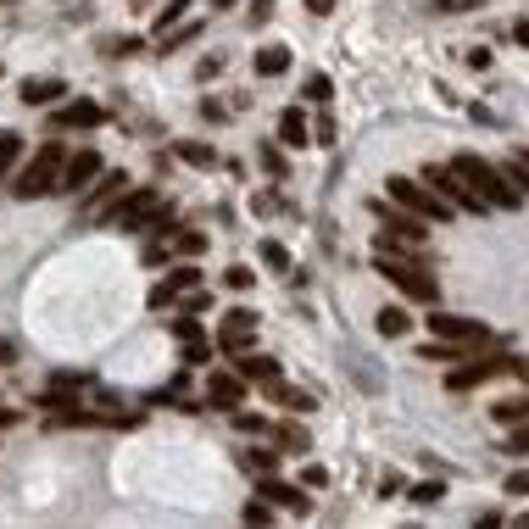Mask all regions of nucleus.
<instances>
[{
    "label": "nucleus",
    "instance_id": "obj_35",
    "mask_svg": "<svg viewBox=\"0 0 529 529\" xmlns=\"http://www.w3.org/2000/svg\"><path fill=\"white\" fill-rule=\"evenodd\" d=\"M279 446H290V452H307L312 440H307V429H295V423H285V429H279Z\"/></svg>",
    "mask_w": 529,
    "mask_h": 529
},
{
    "label": "nucleus",
    "instance_id": "obj_27",
    "mask_svg": "<svg viewBox=\"0 0 529 529\" xmlns=\"http://www.w3.org/2000/svg\"><path fill=\"white\" fill-rule=\"evenodd\" d=\"M179 156L189 167H218V151H212V145H196V140H179Z\"/></svg>",
    "mask_w": 529,
    "mask_h": 529
},
{
    "label": "nucleus",
    "instance_id": "obj_16",
    "mask_svg": "<svg viewBox=\"0 0 529 529\" xmlns=\"http://www.w3.org/2000/svg\"><path fill=\"white\" fill-rule=\"evenodd\" d=\"M206 396L218 401V407H240V401H245V379L240 373H212L206 379Z\"/></svg>",
    "mask_w": 529,
    "mask_h": 529
},
{
    "label": "nucleus",
    "instance_id": "obj_1",
    "mask_svg": "<svg viewBox=\"0 0 529 529\" xmlns=\"http://www.w3.org/2000/svg\"><path fill=\"white\" fill-rule=\"evenodd\" d=\"M373 268L385 273V279H390L401 295H407V301H429V307L440 301V285H435V273L423 268L418 257H407V240H396L390 228L373 240Z\"/></svg>",
    "mask_w": 529,
    "mask_h": 529
},
{
    "label": "nucleus",
    "instance_id": "obj_6",
    "mask_svg": "<svg viewBox=\"0 0 529 529\" xmlns=\"http://www.w3.org/2000/svg\"><path fill=\"white\" fill-rule=\"evenodd\" d=\"M390 201H396V206H407L413 218H423V223H446V218H452V206L440 201L423 179H390Z\"/></svg>",
    "mask_w": 529,
    "mask_h": 529
},
{
    "label": "nucleus",
    "instance_id": "obj_5",
    "mask_svg": "<svg viewBox=\"0 0 529 529\" xmlns=\"http://www.w3.org/2000/svg\"><path fill=\"white\" fill-rule=\"evenodd\" d=\"M156 218H162V189H151V184L129 189V196L106 212V223H112V228H151Z\"/></svg>",
    "mask_w": 529,
    "mask_h": 529
},
{
    "label": "nucleus",
    "instance_id": "obj_13",
    "mask_svg": "<svg viewBox=\"0 0 529 529\" xmlns=\"http://www.w3.org/2000/svg\"><path fill=\"white\" fill-rule=\"evenodd\" d=\"M123 196H129V179H123V173H100V184L84 196V212H90V218H106V206L123 201Z\"/></svg>",
    "mask_w": 529,
    "mask_h": 529
},
{
    "label": "nucleus",
    "instance_id": "obj_43",
    "mask_svg": "<svg viewBox=\"0 0 529 529\" xmlns=\"http://www.w3.org/2000/svg\"><path fill=\"white\" fill-rule=\"evenodd\" d=\"M173 245H179V251H184V257H196V251H201V245H206V235H179V240H173Z\"/></svg>",
    "mask_w": 529,
    "mask_h": 529
},
{
    "label": "nucleus",
    "instance_id": "obj_33",
    "mask_svg": "<svg viewBox=\"0 0 529 529\" xmlns=\"http://www.w3.org/2000/svg\"><path fill=\"white\" fill-rule=\"evenodd\" d=\"M501 173H507V179H513V184L524 189V196H529V162H524V151H518L513 162H507V167H501Z\"/></svg>",
    "mask_w": 529,
    "mask_h": 529
},
{
    "label": "nucleus",
    "instance_id": "obj_40",
    "mask_svg": "<svg viewBox=\"0 0 529 529\" xmlns=\"http://www.w3.org/2000/svg\"><path fill=\"white\" fill-rule=\"evenodd\" d=\"M507 496H529V469H518V474H507Z\"/></svg>",
    "mask_w": 529,
    "mask_h": 529
},
{
    "label": "nucleus",
    "instance_id": "obj_48",
    "mask_svg": "<svg viewBox=\"0 0 529 529\" xmlns=\"http://www.w3.org/2000/svg\"><path fill=\"white\" fill-rule=\"evenodd\" d=\"M479 529H507V524H501V513H485V518H479Z\"/></svg>",
    "mask_w": 529,
    "mask_h": 529
},
{
    "label": "nucleus",
    "instance_id": "obj_15",
    "mask_svg": "<svg viewBox=\"0 0 529 529\" xmlns=\"http://www.w3.org/2000/svg\"><path fill=\"white\" fill-rule=\"evenodd\" d=\"M235 373L245 379V385H262V390H268V385H279V379H285L273 357H240V363H235Z\"/></svg>",
    "mask_w": 529,
    "mask_h": 529
},
{
    "label": "nucleus",
    "instance_id": "obj_30",
    "mask_svg": "<svg viewBox=\"0 0 529 529\" xmlns=\"http://www.w3.org/2000/svg\"><path fill=\"white\" fill-rule=\"evenodd\" d=\"M245 469L257 474V479H268L273 469H279V452H245Z\"/></svg>",
    "mask_w": 529,
    "mask_h": 529
},
{
    "label": "nucleus",
    "instance_id": "obj_42",
    "mask_svg": "<svg viewBox=\"0 0 529 529\" xmlns=\"http://www.w3.org/2000/svg\"><path fill=\"white\" fill-rule=\"evenodd\" d=\"M401 485H407V479H401V474H396V469H390V474H385V479H379V496H401Z\"/></svg>",
    "mask_w": 529,
    "mask_h": 529
},
{
    "label": "nucleus",
    "instance_id": "obj_21",
    "mask_svg": "<svg viewBox=\"0 0 529 529\" xmlns=\"http://www.w3.org/2000/svg\"><path fill=\"white\" fill-rule=\"evenodd\" d=\"M462 357H469L462 341H429V346L418 351V363H462Z\"/></svg>",
    "mask_w": 529,
    "mask_h": 529
},
{
    "label": "nucleus",
    "instance_id": "obj_45",
    "mask_svg": "<svg viewBox=\"0 0 529 529\" xmlns=\"http://www.w3.org/2000/svg\"><path fill=\"white\" fill-rule=\"evenodd\" d=\"M469 6H479V0H435V12H469Z\"/></svg>",
    "mask_w": 529,
    "mask_h": 529
},
{
    "label": "nucleus",
    "instance_id": "obj_36",
    "mask_svg": "<svg viewBox=\"0 0 529 529\" xmlns=\"http://www.w3.org/2000/svg\"><path fill=\"white\" fill-rule=\"evenodd\" d=\"M223 285H228V290H251V285H257V273H251V268H228Z\"/></svg>",
    "mask_w": 529,
    "mask_h": 529
},
{
    "label": "nucleus",
    "instance_id": "obj_22",
    "mask_svg": "<svg viewBox=\"0 0 529 529\" xmlns=\"http://www.w3.org/2000/svg\"><path fill=\"white\" fill-rule=\"evenodd\" d=\"M268 396L279 401L285 413H312V396H307V390H295V385H285V379H279V385H268Z\"/></svg>",
    "mask_w": 529,
    "mask_h": 529
},
{
    "label": "nucleus",
    "instance_id": "obj_29",
    "mask_svg": "<svg viewBox=\"0 0 529 529\" xmlns=\"http://www.w3.org/2000/svg\"><path fill=\"white\" fill-rule=\"evenodd\" d=\"M257 257H262L273 273H290V251H285L279 240H262V251H257Z\"/></svg>",
    "mask_w": 529,
    "mask_h": 529
},
{
    "label": "nucleus",
    "instance_id": "obj_26",
    "mask_svg": "<svg viewBox=\"0 0 529 529\" xmlns=\"http://www.w3.org/2000/svg\"><path fill=\"white\" fill-rule=\"evenodd\" d=\"M496 423H524L529 418V396H507V401H496Z\"/></svg>",
    "mask_w": 529,
    "mask_h": 529
},
{
    "label": "nucleus",
    "instance_id": "obj_12",
    "mask_svg": "<svg viewBox=\"0 0 529 529\" xmlns=\"http://www.w3.org/2000/svg\"><path fill=\"white\" fill-rule=\"evenodd\" d=\"M95 179H100V156L95 151H73L68 167H61V189H73V196H78V189H90Z\"/></svg>",
    "mask_w": 529,
    "mask_h": 529
},
{
    "label": "nucleus",
    "instance_id": "obj_32",
    "mask_svg": "<svg viewBox=\"0 0 529 529\" xmlns=\"http://www.w3.org/2000/svg\"><path fill=\"white\" fill-rule=\"evenodd\" d=\"M268 518H273V501L251 496V501H245V524H251V529H268Z\"/></svg>",
    "mask_w": 529,
    "mask_h": 529
},
{
    "label": "nucleus",
    "instance_id": "obj_46",
    "mask_svg": "<svg viewBox=\"0 0 529 529\" xmlns=\"http://www.w3.org/2000/svg\"><path fill=\"white\" fill-rule=\"evenodd\" d=\"M273 17V0H257V6H251V23H268Z\"/></svg>",
    "mask_w": 529,
    "mask_h": 529
},
{
    "label": "nucleus",
    "instance_id": "obj_2",
    "mask_svg": "<svg viewBox=\"0 0 529 529\" xmlns=\"http://www.w3.org/2000/svg\"><path fill=\"white\" fill-rule=\"evenodd\" d=\"M452 167H457V173L469 179V184H474V189H479V196L491 201L496 212H518V206H524V189H518L513 179H507L496 162H485V156H474V151H462Z\"/></svg>",
    "mask_w": 529,
    "mask_h": 529
},
{
    "label": "nucleus",
    "instance_id": "obj_17",
    "mask_svg": "<svg viewBox=\"0 0 529 529\" xmlns=\"http://www.w3.org/2000/svg\"><path fill=\"white\" fill-rule=\"evenodd\" d=\"M100 117L106 112H100L95 100H73V106H61V112H56V129H95Z\"/></svg>",
    "mask_w": 529,
    "mask_h": 529
},
{
    "label": "nucleus",
    "instance_id": "obj_25",
    "mask_svg": "<svg viewBox=\"0 0 529 529\" xmlns=\"http://www.w3.org/2000/svg\"><path fill=\"white\" fill-rule=\"evenodd\" d=\"M17 156H23V134H0V184H6V173H12V167H17Z\"/></svg>",
    "mask_w": 529,
    "mask_h": 529
},
{
    "label": "nucleus",
    "instance_id": "obj_31",
    "mask_svg": "<svg viewBox=\"0 0 529 529\" xmlns=\"http://www.w3.org/2000/svg\"><path fill=\"white\" fill-rule=\"evenodd\" d=\"M301 95H307V100H317V106H329V95H334V84H329L324 73H312V78L301 84Z\"/></svg>",
    "mask_w": 529,
    "mask_h": 529
},
{
    "label": "nucleus",
    "instance_id": "obj_53",
    "mask_svg": "<svg viewBox=\"0 0 529 529\" xmlns=\"http://www.w3.org/2000/svg\"><path fill=\"white\" fill-rule=\"evenodd\" d=\"M524 162H529V151H524Z\"/></svg>",
    "mask_w": 529,
    "mask_h": 529
},
{
    "label": "nucleus",
    "instance_id": "obj_14",
    "mask_svg": "<svg viewBox=\"0 0 529 529\" xmlns=\"http://www.w3.org/2000/svg\"><path fill=\"white\" fill-rule=\"evenodd\" d=\"M257 496L273 501V507H290V513H307V507H312V501L301 496V485H285V479H273V474L257 479Z\"/></svg>",
    "mask_w": 529,
    "mask_h": 529
},
{
    "label": "nucleus",
    "instance_id": "obj_24",
    "mask_svg": "<svg viewBox=\"0 0 529 529\" xmlns=\"http://www.w3.org/2000/svg\"><path fill=\"white\" fill-rule=\"evenodd\" d=\"M413 329V317H407V307H385L379 312V334H390V341H401V334Z\"/></svg>",
    "mask_w": 529,
    "mask_h": 529
},
{
    "label": "nucleus",
    "instance_id": "obj_28",
    "mask_svg": "<svg viewBox=\"0 0 529 529\" xmlns=\"http://www.w3.org/2000/svg\"><path fill=\"white\" fill-rule=\"evenodd\" d=\"M440 496H446V479H440V474L423 479V485H413V501H418V507H435Z\"/></svg>",
    "mask_w": 529,
    "mask_h": 529
},
{
    "label": "nucleus",
    "instance_id": "obj_19",
    "mask_svg": "<svg viewBox=\"0 0 529 529\" xmlns=\"http://www.w3.org/2000/svg\"><path fill=\"white\" fill-rule=\"evenodd\" d=\"M17 95H23V106H51L56 95H68V84H61V78H23Z\"/></svg>",
    "mask_w": 529,
    "mask_h": 529
},
{
    "label": "nucleus",
    "instance_id": "obj_37",
    "mask_svg": "<svg viewBox=\"0 0 529 529\" xmlns=\"http://www.w3.org/2000/svg\"><path fill=\"white\" fill-rule=\"evenodd\" d=\"M184 363H189V368L212 363V346H206V341H189V346H184Z\"/></svg>",
    "mask_w": 529,
    "mask_h": 529
},
{
    "label": "nucleus",
    "instance_id": "obj_51",
    "mask_svg": "<svg viewBox=\"0 0 529 529\" xmlns=\"http://www.w3.org/2000/svg\"><path fill=\"white\" fill-rule=\"evenodd\" d=\"M0 363H12V341H0Z\"/></svg>",
    "mask_w": 529,
    "mask_h": 529
},
{
    "label": "nucleus",
    "instance_id": "obj_11",
    "mask_svg": "<svg viewBox=\"0 0 529 529\" xmlns=\"http://www.w3.org/2000/svg\"><path fill=\"white\" fill-rule=\"evenodd\" d=\"M189 290H201V273H196V268H173V273H167V279L151 290V307L167 312V307H173L179 295H189Z\"/></svg>",
    "mask_w": 529,
    "mask_h": 529
},
{
    "label": "nucleus",
    "instance_id": "obj_20",
    "mask_svg": "<svg viewBox=\"0 0 529 529\" xmlns=\"http://www.w3.org/2000/svg\"><path fill=\"white\" fill-rule=\"evenodd\" d=\"M251 61H257V78H285L290 73V51L285 45H262Z\"/></svg>",
    "mask_w": 529,
    "mask_h": 529
},
{
    "label": "nucleus",
    "instance_id": "obj_47",
    "mask_svg": "<svg viewBox=\"0 0 529 529\" xmlns=\"http://www.w3.org/2000/svg\"><path fill=\"white\" fill-rule=\"evenodd\" d=\"M307 12H312V17H329V12H334V0H307Z\"/></svg>",
    "mask_w": 529,
    "mask_h": 529
},
{
    "label": "nucleus",
    "instance_id": "obj_50",
    "mask_svg": "<svg viewBox=\"0 0 529 529\" xmlns=\"http://www.w3.org/2000/svg\"><path fill=\"white\" fill-rule=\"evenodd\" d=\"M513 34H518V45H529V23H518V28H513Z\"/></svg>",
    "mask_w": 529,
    "mask_h": 529
},
{
    "label": "nucleus",
    "instance_id": "obj_52",
    "mask_svg": "<svg viewBox=\"0 0 529 529\" xmlns=\"http://www.w3.org/2000/svg\"><path fill=\"white\" fill-rule=\"evenodd\" d=\"M212 6H235V0H212Z\"/></svg>",
    "mask_w": 529,
    "mask_h": 529
},
{
    "label": "nucleus",
    "instance_id": "obj_4",
    "mask_svg": "<svg viewBox=\"0 0 529 529\" xmlns=\"http://www.w3.org/2000/svg\"><path fill=\"white\" fill-rule=\"evenodd\" d=\"M423 184H429L452 212H491V201H485L479 189L457 173V167H435V162H429V167H423Z\"/></svg>",
    "mask_w": 529,
    "mask_h": 529
},
{
    "label": "nucleus",
    "instance_id": "obj_41",
    "mask_svg": "<svg viewBox=\"0 0 529 529\" xmlns=\"http://www.w3.org/2000/svg\"><path fill=\"white\" fill-rule=\"evenodd\" d=\"M206 307H212L206 290H189V295H184V312H206Z\"/></svg>",
    "mask_w": 529,
    "mask_h": 529
},
{
    "label": "nucleus",
    "instance_id": "obj_49",
    "mask_svg": "<svg viewBox=\"0 0 529 529\" xmlns=\"http://www.w3.org/2000/svg\"><path fill=\"white\" fill-rule=\"evenodd\" d=\"M507 529H529V513H518V518H507Z\"/></svg>",
    "mask_w": 529,
    "mask_h": 529
},
{
    "label": "nucleus",
    "instance_id": "obj_7",
    "mask_svg": "<svg viewBox=\"0 0 529 529\" xmlns=\"http://www.w3.org/2000/svg\"><path fill=\"white\" fill-rule=\"evenodd\" d=\"M496 373H513V357H462V368L446 373V390H474Z\"/></svg>",
    "mask_w": 529,
    "mask_h": 529
},
{
    "label": "nucleus",
    "instance_id": "obj_9",
    "mask_svg": "<svg viewBox=\"0 0 529 529\" xmlns=\"http://www.w3.org/2000/svg\"><path fill=\"white\" fill-rule=\"evenodd\" d=\"M429 334H435V341L479 346L485 341V324H479V317H457V312H429Z\"/></svg>",
    "mask_w": 529,
    "mask_h": 529
},
{
    "label": "nucleus",
    "instance_id": "obj_44",
    "mask_svg": "<svg viewBox=\"0 0 529 529\" xmlns=\"http://www.w3.org/2000/svg\"><path fill=\"white\" fill-rule=\"evenodd\" d=\"M235 423H240V429H245V435H262V429H268V423H262V418H251V413H240Z\"/></svg>",
    "mask_w": 529,
    "mask_h": 529
},
{
    "label": "nucleus",
    "instance_id": "obj_23",
    "mask_svg": "<svg viewBox=\"0 0 529 529\" xmlns=\"http://www.w3.org/2000/svg\"><path fill=\"white\" fill-rule=\"evenodd\" d=\"M167 329H173V341H206V329H201V317L196 312H179V317H167Z\"/></svg>",
    "mask_w": 529,
    "mask_h": 529
},
{
    "label": "nucleus",
    "instance_id": "obj_39",
    "mask_svg": "<svg viewBox=\"0 0 529 529\" xmlns=\"http://www.w3.org/2000/svg\"><path fill=\"white\" fill-rule=\"evenodd\" d=\"M507 452H518V457L529 452V418H524V423H518V429H513V440H507Z\"/></svg>",
    "mask_w": 529,
    "mask_h": 529
},
{
    "label": "nucleus",
    "instance_id": "obj_18",
    "mask_svg": "<svg viewBox=\"0 0 529 529\" xmlns=\"http://www.w3.org/2000/svg\"><path fill=\"white\" fill-rule=\"evenodd\" d=\"M279 145H290V151H301V145H312V129H307L301 106H290V112H279Z\"/></svg>",
    "mask_w": 529,
    "mask_h": 529
},
{
    "label": "nucleus",
    "instance_id": "obj_10",
    "mask_svg": "<svg viewBox=\"0 0 529 529\" xmlns=\"http://www.w3.org/2000/svg\"><path fill=\"white\" fill-rule=\"evenodd\" d=\"M379 218H385V228H390V235L396 240H407V245H423V240H429V223H423V218H413V212L407 206H385V201H379Z\"/></svg>",
    "mask_w": 529,
    "mask_h": 529
},
{
    "label": "nucleus",
    "instance_id": "obj_34",
    "mask_svg": "<svg viewBox=\"0 0 529 529\" xmlns=\"http://www.w3.org/2000/svg\"><path fill=\"white\" fill-rule=\"evenodd\" d=\"M184 6H189V0H167V12L156 17V34H162V39H167V28H173L179 17H184Z\"/></svg>",
    "mask_w": 529,
    "mask_h": 529
},
{
    "label": "nucleus",
    "instance_id": "obj_3",
    "mask_svg": "<svg viewBox=\"0 0 529 529\" xmlns=\"http://www.w3.org/2000/svg\"><path fill=\"white\" fill-rule=\"evenodd\" d=\"M61 167H68V151L51 140V145H39L34 162L17 167V179H12V196L17 201H39V196H51V189H61Z\"/></svg>",
    "mask_w": 529,
    "mask_h": 529
},
{
    "label": "nucleus",
    "instance_id": "obj_8",
    "mask_svg": "<svg viewBox=\"0 0 529 529\" xmlns=\"http://www.w3.org/2000/svg\"><path fill=\"white\" fill-rule=\"evenodd\" d=\"M251 334H257V312L251 307H235V312H223V324H218V346L228 357H240L251 346Z\"/></svg>",
    "mask_w": 529,
    "mask_h": 529
},
{
    "label": "nucleus",
    "instance_id": "obj_38",
    "mask_svg": "<svg viewBox=\"0 0 529 529\" xmlns=\"http://www.w3.org/2000/svg\"><path fill=\"white\" fill-rule=\"evenodd\" d=\"M257 156H262V167H268V173H273V179H279V173H285V156H279V151H273V145H262V151H257Z\"/></svg>",
    "mask_w": 529,
    "mask_h": 529
}]
</instances>
